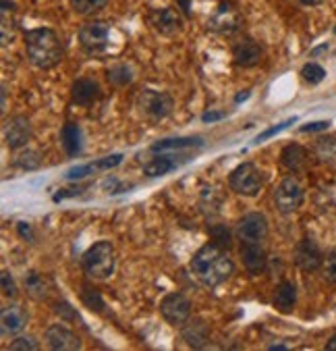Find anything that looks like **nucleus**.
I'll list each match as a JSON object with an SVG mask.
<instances>
[{
	"label": "nucleus",
	"instance_id": "f257e3e1",
	"mask_svg": "<svg viewBox=\"0 0 336 351\" xmlns=\"http://www.w3.org/2000/svg\"><path fill=\"white\" fill-rule=\"evenodd\" d=\"M189 268H191L193 276L206 287L222 285L224 280H229L231 274L235 272V264H233L231 256L216 241L199 247L195 252V256L191 258Z\"/></svg>",
	"mask_w": 336,
	"mask_h": 351
},
{
	"label": "nucleus",
	"instance_id": "f03ea898",
	"mask_svg": "<svg viewBox=\"0 0 336 351\" xmlns=\"http://www.w3.org/2000/svg\"><path fill=\"white\" fill-rule=\"evenodd\" d=\"M27 58L38 69H52L62 60V44L56 32L48 27H36L25 32Z\"/></svg>",
	"mask_w": 336,
	"mask_h": 351
},
{
	"label": "nucleus",
	"instance_id": "7ed1b4c3",
	"mask_svg": "<svg viewBox=\"0 0 336 351\" xmlns=\"http://www.w3.org/2000/svg\"><path fill=\"white\" fill-rule=\"evenodd\" d=\"M114 264H116V252L114 245L106 239L94 243L83 256H81V266L83 272L94 278V280H104L114 272Z\"/></svg>",
	"mask_w": 336,
	"mask_h": 351
},
{
	"label": "nucleus",
	"instance_id": "20e7f679",
	"mask_svg": "<svg viewBox=\"0 0 336 351\" xmlns=\"http://www.w3.org/2000/svg\"><path fill=\"white\" fill-rule=\"evenodd\" d=\"M135 108L138 114L150 123H160L164 121L172 108H175V100L170 94L166 92H158V90H144L140 92V96L135 98Z\"/></svg>",
	"mask_w": 336,
	"mask_h": 351
},
{
	"label": "nucleus",
	"instance_id": "39448f33",
	"mask_svg": "<svg viewBox=\"0 0 336 351\" xmlns=\"http://www.w3.org/2000/svg\"><path fill=\"white\" fill-rule=\"evenodd\" d=\"M229 185L235 193L253 197L263 187V177L253 162H243L237 169H233V173L229 175Z\"/></svg>",
	"mask_w": 336,
	"mask_h": 351
},
{
	"label": "nucleus",
	"instance_id": "423d86ee",
	"mask_svg": "<svg viewBox=\"0 0 336 351\" xmlns=\"http://www.w3.org/2000/svg\"><path fill=\"white\" fill-rule=\"evenodd\" d=\"M146 160L142 158L144 173L148 177H164L170 171H177L181 165H185L191 158V152H152Z\"/></svg>",
	"mask_w": 336,
	"mask_h": 351
},
{
	"label": "nucleus",
	"instance_id": "0eeeda50",
	"mask_svg": "<svg viewBox=\"0 0 336 351\" xmlns=\"http://www.w3.org/2000/svg\"><path fill=\"white\" fill-rule=\"evenodd\" d=\"M303 185L299 183L297 177H285L279 187L274 189V204L279 208V213L283 215H293L295 210L301 208L303 204Z\"/></svg>",
	"mask_w": 336,
	"mask_h": 351
},
{
	"label": "nucleus",
	"instance_id": "6e6552de",
	"mask_svg": "<svg viewBox=\"0 0 336 351\" xmlns=\"http://www.w3.org/2000/svg\"><path fill=\"white\" fill-rule=\"evenodd\" d=\"M241 21H243V17H241L239 9L227 0V3L218 5V9L208 19V29L218 36H231L241 27Z\"/></svg>",
	"mask_w": 336,
	"mask_h": 351
},
{
	"label": "nucleus",
	"instance_id": "1a4fd4ad",
	"mask_svg": "<svg viewBox=\"0 0 336 351\" xmlns=\"http://www.w3.org/2000/svg\"><path fill=\"white\" fill-rule=\"evenodd\" d=\"M110 29L102 21H92L81 25L79 29V44L88 54H102L108 46Z\"/></svg>",
	"mask_w": 336,
	"mask_h": 351
},
{
	"label": "nucleus",
	"instance_id": "9d476101",
	"mask_svg": "<svg viewBox=\"0 0 336 351\" xmlns=\"http://www.w3.org/2000/svg\"><path fill=\"white\" fill-rule=\"evenodd\" d=\"M162 318L172 326H183L191 318V302L183 293H168L160 302Z\"/></svg>",
	"mask_w": 336,
	"mask_h": 351
},
{
	"label": "nucleus",
	"instance_id": "9b49d317",
	"mask_svg": "<svg viewBox=\"0 0 336 351\" xmlns=\"http://www.w3.org/2000/svg\"><path fill=\"white\" fill-rule=\"evenodd\" d=\"M237 237L241 243H261L268 237V221L259 213L245 215L237 225Z\"/></svg>",
	"mask_w": 336,
	"mask_h": 351
},
{
	"label": "nucleus",
	"instance_id": "f8f14e48",
	"mask_svg": "<svg viewBox=\"0 0 336 351\" xmlns=\"http://www.w3.org/2000/svg\"><path fill=\"white\" fill-rule=\"evenodd\" d=\"M31 139V123L27 117L17 114L5 123V142L11 150H21Z\"/></svg>",
	"mask_w": 336,
	"mask_h": 351
},
{
	"label": "nucleus",
	"instance_id": "ddd939ff",
	"mask_svg": "<svg viewBox=\"0 0 336 351\" xmlns=\"http://www.w3.org/2000/svg\"><path fill=\"white\" fill-rule=\"evenodd\" d=\"M46 343L54 351H77L81 349V339L75 335L69 326L64 324H52L46 328Z\"/></svg>",
	"mask_w": 336,
	"mask_h": 351
},
{
	"label": "nucleus",
	"instance_id": "4468645a",
	"mask_svg": "<svg viewBox=\"0 0 336 351\" xmlns=\"http://www.w3.org/2000/svg\"><path fill=\"white\" fill-rule=\"evenodd\" d=\"M148 21L154 27V32H158L162 36H172V34L181 32V27H183V17L172 7L152 9L148 15Z\"/></svg>",
	"mask_w": 336,
	"mask_h": 351
},
{
	"label": "nucleus",
	"instance_id": "2eb2a0df",
	"mask_svg": "<svg viewBox=\"0 0 336 351\" xmlns=\"http://www.w3.org/2000/svg\"><path fill=\"white\" fill-rule=\"evenodd\" d=\"M293 260L305 272H313V270H318L324 264V256H322L318 243L313 239H309V237H305V239H301L297 243Z\"/></svg>",
	"mask_w": 336,
	"mask_h": 351
},
{
	"label": "nucleus",
	"instance_id": "dca6fc26",
	"mask_svg": "<svg viewBox=\"0 0 336 351\" xmlns=\"http://www.w3.org/2000/svg\"><path fill=\"white\" fill-rule=\"evenodd\" d=\"M263 58V48L253 38H243L233 46V60L237 66L251 69Z\"/></svg>",
	"mask_w": 336,
	"mask_h": 351
},
{
	"label": "nucleus",
	"instance_id": "f3484780",
	"mask_svg": "<svg viewBox=\"0 0 336 351\" xmlns=\"http://www.w3.org/2000/svg\"><path fill=\"white\" fill-rule=\"evenodd\" d=\"M27 322H29V314L19 304L5 306L3 312H0V324H3V335L5 337L21 332L27 326Z\"/></svg>",
	"mask_w": 336,
	"mask_h": 351
},
{
	"label": "nucleus",
	"instance_id": "a211bd4d",
	"mask_svg": "<svg viewBox=\"0 0 336 351\" xmlns=\"http://www.w3.org/2000/svg\"><path fill=\"white\" fill-rule=\"evenodd\" d=\"M181 337L189 347L201 349V347H206V343L210 339V326L204 318H189L181 326Z\"/></svg>",
	"mask_w": 336,
	"mask_h": 351
},
{
	"label": "nucleus",
	"instance_id": "6ab92c4d",
	"mask_svg": "<svg viewBox=\"0 0 336 351\" xmlns=\"http://www.w3.org/2000/svg\"><path fill=\"white\" fill-rule=\"evenodd\" d=\"M102 96L100 86L90 80V77H79L73 86H71V100L77 106H92L94 102H98Z\"/></svg>",
	"mask_w": 336,
	"mask_h": 351
},
{
	"label": "nucleus",
	"instance_id": "aec40b11",
	"mask_svg": "<svg viewBox=\"0 0 336 351\" xmlns=\"http://www.w3.org/2000/svg\"><path fill=\"white\" fill-rule=\"evenodd\" d=\"M120 162H122V156H120V154L104 156V158H100V160H96V162H90V165L75 167V169H71V171H66L64 177H66V179H71V181H75V179H86V177H90V175H94V173L110 171V169L118 167Z\"/></svg>",
	"mask_w": 336,
	"mask_h": 351
},
{
	"label": "nucleus",
	"instance_id": "412c9836",
	"mask_svg": "<svg viewBox=\"0 0 336 351\" xmlns=\"http://www.w3.org/2000/svg\"><path fill=\"white\" fill-rule=\"evenodd\" d=\"M241 260H243V266L251 274L263 272L266 264H268V258H266L261 243H241Z\"/></svg>",
	"mask_w": 336,
	"mask_h": 351
},
{
	"label": "nucleus",
	"instance_id": "4be33fe9",
	"mask_svg": "<svg viewBox=\"0 0 336 351\" xmlns=\"http://www.w3.org/2000/svg\"><path fill=\"white\" fill-rule=\"evenodd\" d=\"M60 144L69 158H77L81 154V129L77 123L66 121L60 131Z\"/></svg>",
	"mask_w": 336,
	"mask_h": 351
},
{
	"label": "nucleus",
	"instance_id": "5701e85b",
	"mask_svg": "<svg viewBox=\"0 0 336 351\" xmlns=\"http://www.w3.org/2000/svg\"><path fill=\"white\" fill-rule=\"evenodd\" d=\"M204 146L199 137H175V139H162V142L154 144L152 152H191Z\"/></svg>",
	"mask_w": 336,
	"mask_h": 351
},
{
	"label": "nucleus",
	"instance_id": "b1692460",
	"mask_svg": "<svg viewBox=\"0 0 336 351\" xmlns=\"http://www.w3.org/2000/svg\"><path fill=\"white\" fill-rule=\"evenodd\" d=\"M281 162L291 173H299V171H303L307 167V150L303 146H299V144H289L281 152Z\"/></svg>",
	"mask_w": 336,
	"mask_h": 351
},
{
	"label": "nucleus",
	"instance_id": "393cba45",
	"mask_svg": "<svg viewBox=\"0 0 336 351\" xmlns=\"http://www.w3.org/2000/svg\"><path fill=\"white\" fill-rule=\"evenodd\" d=\"M297 304V287L291 280H283L274 291V308L281 312H291Z\"/></svg>",
	"mask_w": 336,
	"mask_h": 351
},
{
	"label": "nucleus",
	"instance_id": "a878e982",
	"mask_svg": "<svg viewBox=\"0 0 336 351\" xmlns=\"http://www.w3.org/2000/svg\"><path fill=\"white\" fill-rule=\"evenodd\" d=\"M23 289L36 302H42V300L48 298V283H46V278L40 272H27L23 276Z\"/></svg>",
	"mask_w": 336,
	"mask_h": 351
},
{
	"label": "nucleus",
	"instance_id": "bb28decb",
	"mask_svg": "<svg viewBox=\"0 0 336 351\" xmlns=\"http://www.w3.org/2000/svg\"><path fill=\"white\" fill-rule=\"evenodd\" d=\"M108 82L118 86V88H125L129 84H133V80H135V71H133V66L127 64V62H118V64H112L108 69V73H106Z\"/></svg>",
	"mask_w": 336,
	"mask_h": 351
},
{
	"label": "nucleus",
	"instance_id": "cd10ccee",
	"mask_svg": "<svg viewBox=\"0 0 336 351\" xmlns=\"http://www.w3.org/2000/svg\"><path fill=\"white\" fill-rule=\"evenodd\" d=\"M315 156L322 162H336V137H320L315 142Z\"/></svg>",
	"mask_w": 336,
	"mask_h": 351
},
{
	"label": "nucleus",
	"instance_id": "c85d7f7f",
	"mask_svg": "<svg viewBox=\"0 0 336 351\" xmlns=\"http://www.w3.org/2000/svg\"><path fill=\"white\" fill-rule=\"evenodd\" d=\"M15 165H17L19 169H23V171H36V169H40L42 158H40V154H38L36 150H31V148L25 146V148H21V152L17 154Z\"/></svg>",
	"mask_w": 336,
	"mask_h": 351
},
{
	"label": "nucleus",
	"instance_id": "c756f323",
	"mask_svg": "<svg viewBox=\"0 0 336 351\" xmlns=\"http://www.w3.org/2000/svg\"><path fill=\"white\" fill-rule=\"evenodd\" d=\"M110 0H71V7L77 15H94L102 11Z\"/></svg>",
	"mask_w": 336,
	"mask_h": 351
},
{
	"label": "nucleus",
	"instance_id": "7c9ffc66",
	"mask_svg": "<svg viewBox=\"0 0 336 351\" xmlns=\"http://www.w3.org/2000/svg\"><path fill=\"white\" fill-rule=\"evenodd\" d=\"M301 75H303V80H305L307 84L318 86V84H322V82H324L326 71H324V69H322L320 64H315V62H307V64L301 69Z\"/></svg>",
	"mask_w": 336,
	"mask_h": 351
},
{
	"label": "nucleus",
	"instance_id": "2f4dec72",
	"mask_svg": "<svg viewBox=\"0 0 336 351\" xmlns=\"http://www.w3.org/2000/svg\"><path fill=\"white\" fill-rule=\"evenodd\" d=\"M81 300H83V304L90 310H96V312H102L104 310V300H102V295H100L98 289H92V287L86 285L83 291H81Z\"/></svg>",
	"mask_w": 336,
	"mask_h": 351
},
{
	"label": "nucleus",
	"instance_id": "473e14b6",
	"mask_svg": "<svg viewBox=\"0 0 336 351\" xmlns=\"http://www.w3.org/2000/svg\"><path fill=\"white\" fill-rule=\"evenodd\" d=\"M324 278L328 283H336V247H332L324 258Z\"/></svg>",
	"mask_w": 336,
	"mask_h": 351
},
{
	"label": "nucleus",
	"instance_id": "72a5a7b5",
	"mask_svg": "<svg viewBox=\"0 0 336 351\" xmlns=\"http://www.w3.org/2000/svg\"><path fill=\"white\" fill-rule=\"evenodd\" d=\"M9 349H13V351H38L40 345H38V341H36L34 337L23 335V337H17V339L11 343Z\"/></svg>",
	"mask_w": 336,
	"mask_h": 351
},
{
	"label": "nucleus",
	"instance_id": "f704fd0d",
	"mask_svg": "<svg viewBox=\"0 0 336 351\" xmlns=\"http://www.w3.org/2000/svg\"><path fill=\"white\" fill-rule=\"evenodd\" d=\"M293 123H297V119L293 117V119H287V121H283V123H279V125H274V127H270V129H266L263 133H259L257 137H255V144H261V142H266V139H270V137H274L276 133H281V131H285L289 125H293Z\"/></svg>",
	"mask_w": 336,
	"mask_h": 351
},
{
	"label": "nucleus",
	"instance_id": "c9c22d12",
	"mask_svg": "<svg viewBox=\"0 0 336 351\" xmlns=\"http://www.w3.org/2000/svg\"><path fill=\"white\" fill-rule=\"evenodd\" d=\"M3 293L5 298H15L17 295V283H15V278L9 270H3Z\"/></svg>",
	"mask_w": 336,
	"mask_h": 351
},
{
	"label": "nucleus",
	"instance_id": "e433bc0d",
	"mask_svg": "<svg viewBox=\"0 0 336 351\" xmlns=\"http://www.w3.org/2000/svg\"><path fill=\"white\" fill-rule=\"evenodd\" d=\"M210 235H212V239L218 243V245H229V241H231V233H229V229L227 227H222V225H218V227H212L210 229Z\"/></svg>",
	"mask_w": 336,
	"mask_h": 351
},
{
	"label": "nucleus",
	"instance_id": "4c0bfd02",
	"mask_svg": "<svg viewBox=\"0 0 336 351\" xmlns=\"http://www.w3.org/2000/svg\"><path fill=\"white\" fill-rule=\"evenodd\" d=\"M54 312L58 314V316H64V318H69V320H77L79 316L73 312V308L66 304V302H60V304H56L54 306Z\"/></svg>",
	"mask_w": 336,
	"mask_h": 351
},
{
	"label": "nucleus",
	"instance_id": "58836bf2",
	"mask_svg": "<svg viewBox=\"0 0 336 351\" xmlns=\"http://www.w3.org/2000/svg\"><path fill=\"white\" fill-rule=\"evenodd\" d=\"M17 233H19L21 239H25V241H29V243H34V239H36L34 229H31L29 223H17Z\"/></svg>",
	"mask_w": 336,
	"mask_h": 351
},
{
	"label": "nucleus",
	"instance_id": "ea45409f",
	"mask_svg": "<svg viewBox=\"0 0 336 351\" xmlns=\"http://www.w3.org/2000/svg\"><path fill=\"white\" fill-rule=\"evenodd\" d=\"M328 127H330V121H315V123L303 125L299 131H301V133H313V131H324V129H328Z\"/></svg>",
	"mask_w": 336,
	"mask_h": 351
},
{
	"label": "nucleus",
	"instance_id": "a19ab883",
	"mask_svg": "<svg viewBox=\"0 0 336 351\" xmlns=\"http://www.w3.org/2000/svg\"><path fill=\"white\" fill-rule=\"evenodd\" d=\"M222 117H224L222 112H206V114H201V121H204V123H212V121H218Z\"/></svg>",
	"mask_w": 336,
	"mask_h": 351
},
{
	"label": "nucleus",
	"instance_id": "79ce46f5",
	"mask_svg": "<svg viewBox=\"0 0 336 351\" xmlns=\"http://www.w3.org/2000/svg\"><path fill=\"white\" fill-rule=\"evenodd\" d=\"M301 5H305V7H318V5H322L324 0H299Z\"/></svg>",
	"mask_w": 336,
	"mask_h": 351
},
{
	"label": "nucleus",
	"instance_id": "37998d69",
	"mask_svg": "<svg viewBox=\"0 0 336 351\" xmlns=\"http://www.w3.org/2000/svg\"><path fill=\"white\" fill-rule=\"evenodd\" d=\"M177 3L181 5V9L189 15V7H191V0H177Z\"/></svg>",
	"mask_w": 336,
	"mask_h": 351
},
{
	"label": "nucleus",
	"instance_id": "c03bdc74",
	"mask_svg": "<svg viewBox=\"0 0 336 351\" xmlns=\"http://www.w3.org/2000/svg\"><path fill=\"white\" fill-rule=\"evenodd\" d=\"M326 349H328V351H336V335L326 343Z\"/></svg>",
	"mask_w": 336,
	"mask_h": 351
},
{
	"label": "nucleus",
	"instance_id": "a18cd8bd",
	"mask_svg": "<svg viewBox=\"0 0 336 351\" xmlns=\"http://www.w3.org/2000/svg\"><path fill=\"white\" fill-rule=\"evenodd\" d=\"M287 345H270V351H287Z\"/></svg>",
	"mask_w": 336,
	"mask_h": 351
},
{
	"label": "nucleus",
	"instance_id": "49530a36",
	"mask_svg": "<svg viewBox=\"0 0 336 351\" xmlns=\"http://www.w3.org/2000/svg\"><path fill=\"white\" fill-rule=\"evenodd\" d=\"M249 98V92H245V94H239L237 98H235V102H243V100H247Z\"/></svg>",
	"mask_w": 336,
	"mask_h": 351
},
{
	"label": "nucleus",
	"instance_id": "de8ad7c7",
	"mask_svg": "<svg viewBox=\"0 0 336 351\" xmlns=\"http://www.w3.org/2000/svg\"><path fill=\"white\" fill-rule=\"evenodd\" d=\"M7 108V88H3V110Z\"/></svg>",
	"mask_w": 336,
	"mask_h": 351
},
{
	"label": "nucleus",
	"instance_id": "09e8293b",
	"mask_svg": "<svg viewBox=\"0 0 336 351\" xmlns=\"http://www.w3.org/2000/svg\"><path fill=\"white\" fill-rule=\"evenodd\" d=\"M334 34H336V27H334Z\"/></svg>",
	"mask_w": 336,
	"mask_h": 351
}]
</instances>
